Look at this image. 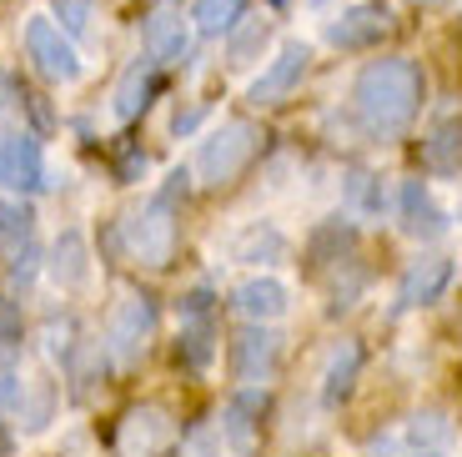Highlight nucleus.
I'll use <instances>...</instances> for the list:
<instances>
[{"label": "nucleus", "mask_w": 462, "mask_h": 457, "mask_svg": "<svg viewBox=\"0 0 462 457\" xmlns=\"http://www.w3.org/2000/svg\"><path fill=\"white\" fill-rule=\"evenodd\" d=\"M352 111L372 136H402L422 111V70L407 56L367 61L352 80Z\"/></svg>", "instance_id": "nucleus-1"}, {"label": "nucleus", "mask_w": 462, "mask_h": 457, "mask_svg": "<svg viewBox=\"0 0 462 457\" xmlns=\"http://www.w3.org/2000/svg\"><path fill=\"white\" fill-rule=\"evenodd\" d=\"M186 182H191L186 166L171 172L162 191L151 196L141 211H131V217L121 221L126 252L136 256L141 266H171V256H176V196H186Z\"/></svg>", "instance_id": "nucleus-2"}, {"label": "nucleus", "mask_w": 462, "mask_h": 457, "mask_svg": "<svg viewBox=\"0 0 462 457\" xmlns=\"http://www.w3.org/2000/svg\"><path fill=\"white\" fill-rule=\"evenodd\" d=\"M262 146H266V131L256 126V121H221V126L197 146V182L211 186V191H221V186H231L256 156H262Z\"/></svg>", "instance_id": "nucleus-3"}, {"label": "nucleus", "mask_w": 462, "mask_h": 457, "mask_svg": "<svg viewBox=\"0 0 462 457\" xmlns=\"http://www.w3.org/2000/svg\"><path fill=\"white\" fill-rule=\"evenodd\" d=\"M151 337H156V302L146 292H121L111 312V327H106V352L121 367H136L146 357Z\"/></svg>", "instance_id": "nucleus-4"}, {"label": "nucleus", "mask_w": 462, "mask_h": 457, "mask_svg": "<svg viewBox=\"0 0 462 457\" xmlns=\"http://www.w3.org/2000/svg\"><path fill=\"white\" fill-rule=\"evenodd\" d=\"M25 56H31V66L41 70L46 80H56V86H70V80H81V56H76V46H70V35L60 31L51 15H31L25 21Z\"/></svg>", "instance_id": "nucleus-5"}, {"label": "nucleus", "mask_w": 462, "mask_h": 457, "mask_svg": "<svg viewBox=\"0 0 462 457\" xmlns=\"http://www.w3.org/2000/svg\"><path fill=\"white\" fill-rule=\"evenodd\" d=\"M176 443V423L166 407H131L116 427V457H162Z\"/></svg>", "instance_id": "nucleus-6"}, {"label": "nucleus", "mask_w": 462, "mask_h": 457, "mask_svg": "<svg viewBox=\"0 0 462 457\" xmlns=\"http://www.w3.org/2000/svg\"><path fill=\"white\" fill-rule=\"evenodd\" d=\"M307 66H312V51L301 46V41H287L277 51V61H266V70L252 80V106H282L297 96V86L307 80Z\"/></svg>", "instance_id": "nucleus-7"}, {"label": "nucleus", "mask_w": 462, "mask_h": 457, "mask_svg": "<svg viewBox=\"0 0 462 457\" xmlns=\"http://www.w3.org/2000/svg\"><path fill=\"white\" fill-rule=\"evenodd\" d=\"M277 362H282V337L266 331V322H252V327L236 331V342H231V372H236V382L256 387V382H266L277 372Z\"/></svg>", "instance_id": "nucleus-8"}, {"label": "nucleus", "mask_w": 462, "mask_h": 457, "mask_svg": "<svg viewBox=\"0 0 462 457\" xmlns=\"http://www.w3.org/2000/svg\"><path fill=\"white\" fill-rule=\"evenodd\" d=\"M0 186H11V191H41V186H51L41 141H35L31 131L0 136Z\"/></svg>", "instance_id": "nucleus-9"}, {"label": "nucleus", "mask_w": 462, "mask_h": 457, "mask_svg": "<svg viewBox=\"0 0 462 457\" xmlns=\"http://www.w3.org/2000/svg\"><path fill=\"white\" fill-rule=\"evenodd\" d=\"M393 15L382 0H357V5H346L337 21H327V41L342 51H362V46H377L382 35H387Z\"/></svg>", "instance_id": "nucleus-10"}, {"label": "nucleus", "mask_w": 462, "mask_h": 457, "mask_svg": "<svg viewBox=\"0 0 462 457\" xmlns=\"http://www.w3.org/2000/svg\"><path fill=\"white\" fill-rule=\"evenodd\" d=\"M397 221L417 241H438L448 231V211L432 201V191L422 182H402V191H397Z\"/></svg>", "instance_id": "nucleus-11"}, {"label": "nucleus", "mask_w": 462, "mask_h": 457, "mask_svg": "<svg viewBox=\"0 0 462 457\" xmlns=\"http://www.w3.org/2000/svg\"><path fill=\"white\" fill-rule=\"evenodd\" d=\"M186 46H191V15H181L176 5H162V11L146 15V56L156 61V66L181 61Z\"/></svg>", "instance_id": "nucleus-12"}, {"label": "nucleus", "mask_w": 462, "mask_h": 457, "mask_svg": "<svg viewBox=\"0 0 462 457\" xmlns=\"http://www.w3.org/2000/svg\"><path fill=\"white\" fill-rule=\"evenodd\" d=\"M181 357L191 367H207L211 357H217V327H211V292H191V297L181 302Z\"/></svg>", "instance_id": "nucleus-13"}, {"label": "nucleus", "mask_w": 462, "mask_h": 457, "mask_svg": "<svg viewBox=\"0 0 462 457\" xmlns=\"http://www.w3.org/2000/svg\"><path fill=\"white\" fill-rule=\"evenodd\" d=\"M231 307L242 312L246 322H277V317H287L291 292L277 276H246V282L231 292Z\"/></svg>", "instance_id": "nucleus-14"}, {"label": "nucleus", "mask_w": 462, "mask_h": 457, "mask_svg": "<svg viewBox=\"0 0 462 457\" xmlns=\"http://www.w3.org/2000/svg\"><path fill=\"white\" fill-rule=\"evenodd\" d=\"M448 282H452L448 256H422V262H412L402 272V282H397V307H428V302H438L442 292H448Z\"/></svg>", "instance_id": "nucleus-15"}, {"label": "nucleus", "mask_w": 462, "mask_h": 457, "mask_svg": "<svg viewBox=\"0 0 462 457\" xmlns=\"http://www.w3.org/2000/svg\"><path fill=\"white\" fill-rule=\"evenodd\" d=\"M151 96H156V61H131L121 86H116V96H111L116 121H136L151 106Z\"/></svg>", "instance_id": "nucleus-16"}, {"label": "nucleus", "mask_w": 462, "mask_h": 457, "mask_svg": "<svg viewBox=\"0 0 462 457\" xmlns=\"http://www.w3.org/2000/svg\"><path fill=\"white\" fill-rule=\"evenodd\" d=\"M51 282L66 286V292H76V286H86V276H91V252H86V237L81 231H60L56 247H51Z\"/></svg>", "instance_id": "nucleus-17"}, {"label": "nucleus", "mask_w": 462, "mask_h": 457, "mask_svg": "<svg viewBox=\"0 0 462 457\" xmlns=\"http://www.w3.org/2000/svg\"><path fill=\"white\" fill-rule=\"evenodd\" d=\"M266 397L256 387H242L236 397L226 402V412H221V433H226V443L236 447V452H252L256 447V417H262Z\"/></svg>", "instance_id": "nucleus-18"}, {"label": "nucleus", "mask_w": 462, "mask_h": 457, "mask_svg": "<svg viewBox=\"0 0 462 457\" xmlns=\"http://www.w3.org/2000/svg\"><path fill=\"white\" fill-rule=\"evenodd\" d=\"M422 166L438 176H462V116L442 121L428 141H422Z\"/></svg>", "instance_id": "nucleus-19"}, {"label": "nucleus", "mask_w": 462, "mask_h": 457, "mask_svg": "<svg viewBox=\"0 0 462 457\" xmlns=\"http://www.w3.org/2000/svg\"><path fill=\"white\" fill-rule=\"evenodd\" d=\"M357 372H362V347L357 342H342L332 352V362H327V372H322V402H327V407H342V402L352 397Z\"/></svg>", "instance_id": "nucleus-20"}, {"label": "nucleus", "mask_w": 462, "mask_h": 457, "mask_svg": "<svg viewBox=\"0 0 462 457\" xmlns=\"http://www.w3.org/2000/svg\"><path fill=\"white\" fill-rule=\"evenodd\" d=\"M231 262H277L282 252H287V241H282L277 227H262V221H252L246 231H236L231 237Z\"/></svg>", "instance_id": "nucleus-21"}, {"label": "nucleus", "mask_w": 462, "mask_h": 457, "mask_svg": "<svg viewBox=\"0 0 462 457\" xmlns=\"http://www.w3.org/2000/svg\"><path fill=\"white\" fill-rule=\"evenodd\" d=\"M246 15L242 0H191V31L197 35H231V25Z\"/></svg>", "instance_id": "nucleus-22"}, {"label": "nucleus", "mask_w": 462, "mask_h": 457, "mask_svg": "<svg viewBox=\"0 0 462 457\" xmlns=\"http://www.w3.org/2000/svg\"><path fill=\"white\" fill-rule=\"evenodd\" d=\"M272 41V21H236L231 25V35H226V56H231V66H252V56H262V46Z\"/></svg>", "instance_id": "nucleus-23"}, {"label": "nucleus", "mask_w": 462, "mask_h": 457, "mask_svg": "<svg viewBox=\"0 0 462 457\" xmlns=\"http://www.w3.org/2000/svg\"><path fill=\"white\" fill-rule=\"evenodd\" d=\"M51 21L70 35V41H86L96 31V0H51Z\"/></svg>", "instance_id": "nucleus-24"}, {"label": "nucleus", "mask_w": 462, "mask_h": 457, "mask_svg": "<svg viewBox=\"0 0 462 457\" xmlns=\"http://www.w3.org/2000/svg\"><path fill=\"white\" fill-rule=\"evenodd\" d=\"M35 262H41V247H35L31 237H21V247H11L5 252V276H11V286H31V276H35Z\"/></svg>", "instance_id": "nucleus-25"}, {"label": "nucleus", "mask_w": 462, "mask_h": 457, "mask_svg": "<svg viewBox=\"0 0 462 457\" xmlns=\"http://www.w3.org/2000/svg\"><path fill=\"white\" fill-rule=\"evenodd\" d=\"M346 201L357 206V211H367V217H377L382 211V182L372 172H352L346 176Z\"/></svg>", "instance_id": "nucleus-26"}, {"label": "nucleus", "mask_w": 462, "mask_h": 457, "mask_svg": "<svg viewBox=\"0 0 462 457\" xmlns=\"http://www.w3.org/2000/svg\"><path fill=\"white\" fill-rule=\"evenodd\" d=\"M25 402V382H21V372H15L11 362H0V423L11 417L15 407Z\"/></svg>", "instance_id": "nucleus-27"}, {"label": "nucleus", "mask_w": 462, "mask_h": 457, "mask_svg": "<svg viewBox=\"0 0 462 457\" xmlns=\"http://www.w3.org/2000/svg\"><path fill=\"white\" fill-rule=\"evenodd\" d=\"M442 437H448V427H442V417H438V412H428V417H417V423L407 427V443H412L417 452H422V447H438Z\"/></svg>", "instance_id": "nucleus-28"}, {"label": "nucleus", "mask_w": 462, "mask_h": 457, "mask_svg": "<svg viewBox=\"0 0 462 457\" xmlns=\"http://www.w3.org/2000/svg\"><path fill=\"white\" fill-rule=\"evenodd\" d=\"M25 231H31V211L0 196V237H25Z\"/></svg>", "instance_id": "nucleus-29"}, {"label": "nucleus", "mask_w": 462, "mask_h": 457, "mask_svg": "<svg viewBox=\"0 0 462 457\" xmlns=\"http://www.w3.org/2000/svg\"><path fill=\"white\" fill-rule=\"evenodd\" d=\"M15 337H21V317H15V307L5 297H0V347L5 342H15Z\"/></svg>", "instance_id": "nucleus-30"}, {"label": "nucleus", "mask_w": 462, "mask_h": 457, "mask_svg": "<svg viewBox=\"0 0 462 457\" xmlns=\"http://www.w3.org/2000/svg\"><path fill=\"white\" fill-rule=\"evenodd\" d=\"M412 457H442V452H438V447H422V452H412Z\"/></svg>", "instance_id": "nucleus-31"}, {"label": "nucleus", "mask_w": 462, "mask_h": 457, "mask_svg": "<svg viewBox=\"0 0 462 457\" xmlns=\"http://www.w3.org/2000/svg\"><path fill=\"white\" fill-rule=\"evenodd\" d=\"M417 5H442V0H417Z\"/></svg>", "instance_id": "nucleus-32"}]
</instances>
